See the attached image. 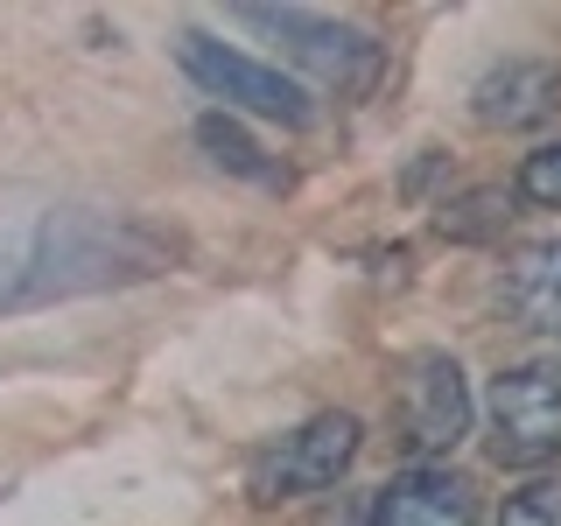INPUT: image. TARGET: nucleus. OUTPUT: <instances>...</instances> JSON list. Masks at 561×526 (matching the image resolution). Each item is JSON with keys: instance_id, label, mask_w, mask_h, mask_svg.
<instances>
[{"instance_id": "obj_1", "label": "nucleus", "mask_w": 561, "mask_h": 526, "mask_svg": "<svg viewBox=\"0 0 561 526\" xmlns=\"http://www.w3.org/2000/svg\"><path fill=\"white\" fill-rule=\"evenodd\" d=\"M175 245L162 232H148L140 218H99V210H57L35 225L28 253L0 281V309L49 302V295H84V288H113V281L162 274Z\"/></svg>"}, {"instance_id": "obj_2", "label": "nucleus", "mask_w": 561, "mask_h": 526, "mask_svg": "<svg viewBox=\"0 0 561 526\" xmlns=\"http://www.w3.org/2000/svg\"><path fill=\"white\" fill-rule=\"evenodd\" d=\"M365 428L358 414H309L302 428L274 435L267 449L245 464V491H253V505H280V499H309V491H330L351 470V456H358Z\"/></svg>"}, {"instance_id": "obj_3", "label": "nucleus", "mask_w": 561, "mask_h": 526, "mask_svg": "<svg viewBox=\"0 0 561 526\" xmlns=\"http://www.w3.org/2000/svg\"><path fill=\"white\" fill-rule=\"evenodd\" d=\"M484 449L499 470H540L561 456V373L554 365H513L491 379L484 400Z\"/></svg>"}, {"instance_id": "obj_4", "label": "nucleus", "mask_w": 561, "mask_h": 526, "mask_svg": "<svg viewBox=\"0 0 561 526\" xmlns=\"http://www.w3.org/2000/svg\"><path fill=\"white\" fill-rule=\"evenodd\" d=\"M175 64H183V70L204 84L210 99L239 105V113L280 119V127H309V119H316L309 92L288 78V70H274V64L245 57V49L218 43V35H204V28H183V35H175Z\"/></svg>"}, {"instance_id": "obj_5", "label": "nucleus", "mask_w": 561, "mask_h": 526, "mask_svg": "<svg viewBox=\"0 0 561 526\" xmlns=\"http://www.w3.org/2000/svg\"><path fill=\"white\" fill-rule=\"evenodd\" d=\"M393 428H400V449L408 456H443L470 435V379L449 351H421V358L400 365V386H393Z\"/></svg>"}, {"instance_id": "obj_6", "label": "nucleus", "mask_w": 561, "mask_h": 526, "mask_svg": "<svg viewBox=\"0 0 561 526\" xmlns=\"http://www.w3.org/2000/svg\"><path fill=\"white\" fill-rule=\"evenodd\" d=\"M239 22H245V28H267L295 64L316 70L323 84H337V92H365V84L379 78V49H373V35L330 22V14H302V8H245Z\"/></svg>"}, {"instance_id": "obj_7", "label": "nucleus", "mask_w": 561, "mask_h": 526, "mask_svg": "<svg viewBox=\"0 0 561 526\" xmlns=\"http://www.w3.org/2000/svg\"><path fill=\"white\" fill-rule=\"evenodd\" d=\"M554 105H561V64H548V57H505V64H491L478 78V92H470V113H478L484 127H505V134L540 127Z\"/></svg>"}, {"instance_id": "obj_8", "label": "nucleus", "mask_w": 561, "mask_h": 526, "mask_svg": "<svg viewBox=\"0 0 561 526\" xmlns=\"http://www.w3.org/2000/svg\"><path fill=\"white\" fill-rule=\"evenodd\" d=\"M470 513H478V499H470V484L456 470L414 464L373 499V519L365 526H470Z\"/></svg>"}, {"instance_id": "obj_9", "label": "nucleus", "mask_w": 561, "mask_h": 526, "mask_svg": "<svg viewBox=\"0 0 561 526\" xmlns=\"http://www.w3.org/2000/svg\"><path fill=\"white\" fill-rule=\"evenodd\" d=\"M505 309L526 330H561V239H534L505 260Z\"/></svg>"}, {"instance_id": "obj_10", "label": "nucleus", "mask_w": 561, "mask_h": 526, "mask_svg": "<svg viewBox=\"0 0 561 526\" xmlns=\"http://www.w3.org/2000/svg\"><path fill=\"white\" fill-rule=\"evenodd\" d=\"M197 140L210 148V162H218V169L253 175V183H267V190L280 183V169H274V162H260V148H253V140H245L225 113H204V119H197Z\"/></svg>"}, {"instance_id": "obj_11", "label": "nucleus", "mask_w": 561, "mask_h": 526, "mask_svg": "<svg viewBox=\"0 0 561 526\" xmlns=\"http://www.w3.org/2000/svg\"><path fill=\"white\" fill-rule=\"evenodd\" d=\"M505 218H513L505 190H470V197H456L443 210V232L449 239H491V232H505Z\"/></svg>"}, {"instance_id": "obj_12", "label": "nucleus", "mask_w": 561, "mask_h": 526, "mask_svg": "<svg viewBox=\"0 0 561 526\" xmlns=\"http://www.w3.org/2000/svg\"><path fill=\"white\" fill-rule=\"evenodd\" d=\"M519 197L540 210H561V140H548V148H534L519 162Z\"/></svg>"}, {"instance_id": "obj_13", "label": "nucleus", "mask_w": 561, "mask_h": 526, "mask_svg": "<svg viewBox=\"0 0 561 526\" xmlns=\"http://www.w3.org/2000/svg\"><path fill=\"white\" fill-rule=\"evenodd\" d=\"M499 526H561V484H526L505 499Z\"/></svg>"}]
</instances>
